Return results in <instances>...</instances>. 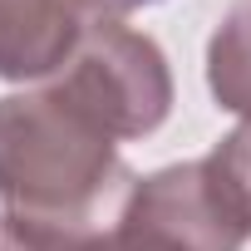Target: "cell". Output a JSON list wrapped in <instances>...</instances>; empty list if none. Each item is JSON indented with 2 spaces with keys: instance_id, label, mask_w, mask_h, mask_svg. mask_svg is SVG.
Listing matches in <instances>:
<instances>
[{
  "instance_id": "6",
  "label": "cell",
  "mask_w": 251,
  "mask_h": 251,
  "mask_svg": "<svg viewBox=\"0 0 251 251\" xmlns=\"http://www.w3.org/2000/svg\"><path fill=\"white\" fill-rule=\"evenodd\" d=\"M113 231H79V226H54V222H30V217H0V251H108Z\"/></svg>"
},
{
  "instance_id": "9",
  "label": "cell",
  "mask_w": 251,
  "mask_h": 251,
  "mask_svg": "<svg viewBox=\"0 0 251 251\" xmlns=\"http://www.w3.org/2000/svg\"><path fill=\"white\" fill-rule=\"evenodd\" d=\"M108 251H133V246H108Z\"/></svg>"
},
{
  "instance_id": "5",
  "label": "cell",
  "mask_w": 251,
  "mask_h": 251,
  "mask_svg": "<svg viewBox=\"0 0 251 251\" xmlns=\"http://www.w3.org/2000/svg\"><path fill=\"white\" fill-rule=\"evenodd\" d=\"M207 84L212 99L251 123V0H231L207 45Z\"/></svg>"
},
{
  "instance_id": "1",
  "label": "cell",
  "mask_w": 251,
  "mask_h": 251,
  "mask_svg": "<svg viewBox=\"0 0 251 251\" xmlns=\"http://www.w3.org/2000/svg\"><path fill=\"white\" fill-rule=\"evenodd\" d=\"M133 192L118 143L50 84L0 99V202L10 217L103 231Z\"/></svg>"
},
{
  "instance_id": "2",
  "label": "cell",
  "mask_w": 251,
  "mask_h": 251,
  "mask_svg": "<svg viewBox=\"0 0 251 251\" xmlns=\"http://www.w3.org/2000/svg\"><path fill=\"white\" fill-rule=\"evenodd\" d=\"M50 89L89 123L123 143L148 138L173 113V69L158 40L128 30L113 15H89L69 59L50 74Z\"/></svg>"
},
{
  "instance_id": "3",
  "label": "cell",
  "mask_w": 251,
  "mask_h": 251,
  "mask_svg": "<svg viewBox=\"0 0 251 251\" xmlns=\"http://www.w3.org/2000/svg\"><path fill=\"white\" fill-rule=\"evenodd\" d=\"M246 236L251 222L212 158L177 163L133 182L113 222V246L133 251H241Z\"/></svg>"
},
{
  "instance_id": "8",
  "label": "cell",
  "mask_w": 251,
  "mask_h": 251,
  "mask_svg": "<svg viewBox=\"0 0 251 251\" xmlns=\"http://www.w3.org/2000/svg\"><path fill=\"white\" fill-rule=\"evenodd\" d=\"M143 5H158V0H79L84 15H128V10H143Z\"/></svg>"
},
{
  "instance_id": "4",
  "label": "cell",
  "mask_w": 251,
  "mask_h": 251,
  "mask_svg": "<svg viewBox=\"0 0 251 251\" xmlns=\"http://www.w3.org/2000/svg\"><path fill=\"white\" fill-rule=\"evenodd\" d=\"M79 0H0V79H50L79 45Z\"/></svg>"
},
{
  "instance_id": "7",
  "label": "cell",
  "mask_w": 251,
  "mask_h": 251,
  "mask_svg": "<svg viewBox=\"0 0 251 251\" xmlns=\"http://www.w3.org/2000/svg\"><path fill=\"white\" fill-rule=\"evenodd\" d=\"M212 168L226 177L231 197L241 202V212H246V222H251V123L231 128V133L212 148Z\"/></svg>"
}]
</instances>
